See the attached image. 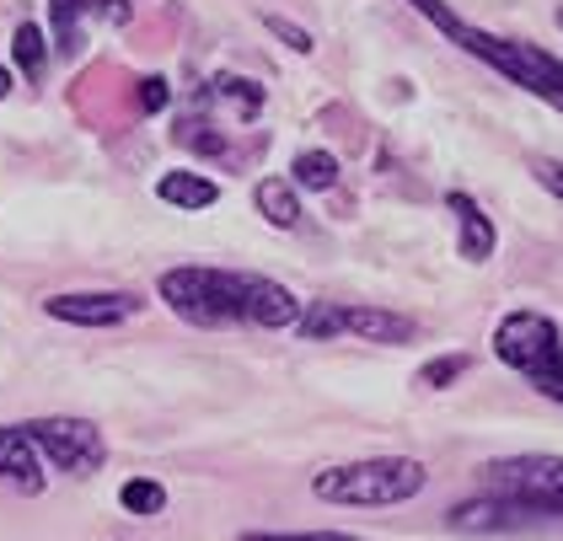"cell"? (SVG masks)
Returning a JSON list of instances; mask_svg holds the SVG:
<instances>
[{
	"instance_id": "24",
	"label": "cell",
	"mask_w": 563,
	"mask_h": 541,
	"mask_svg": "<svg viewBox=\"0 0 563 541\" xmlns=\"http://www.w3.org/2000/svg\"><path fill=\"white\" fill-rule=\"evenodd\" d=\"M167 97H173V86L162 81V76H145V81H140V113H162Z\"/></svg>"
},
{
	"instance_id": "16",
	"label": "cell",
	"mask_w": 563,
	"mask_h": 541,
	"mask_svg": "<svg viewBox=\"0 0 563 541\" xmlns=\"http://www.w3.org/2000/svg\"><path fill=\"white\" fill-rule=\"evenodd\" d=\"M290 172H296V188L328 194V188L339 183V156H333V151H301V156L290 162Z\"/></svg>"
},
{
	"instance_id": "3",
	"label": "cell",
	"mask_w": 563,
	"mask_h": 541,
	"mask_svg": "<svg viewBox=\"0 0 563 541\" xmlns=\"http://www.w3.org/2000/svg\"><path fill=\"white\" fill-rule=\"evenodd\" d=\"M494 354L520 371L548 402L563 408V333L553 317L542 311H510L499 328H494Z\"/></svg>"
},
{
	"instance_id": "6",
	"label": "cell",
	"mask_w": 563,
	"mask_h": 541,
	"mask_svg": "<svg viewBox=\"0 0 563 541\" xmlns=\"http://www.w3.org/2000/svg\"><path fill=\"white\" fill-rule=\"evenodd\" d=\"M22 434H27V445L38 451L44 466L70 472V477H91L108 461V440L87 418H33V423H22Z\"/></svg>"
},
{
	"instance_id": "5",
	"label": "cell",
	"mask_w": 563,
	"mask_h": 541,
	"mask_svg": "<svg viewBox=\"0 0 563 541\" xmlns=\"http://www.w3.org/2000/svg\"><path fill=\"white\" fill-rule=\"evenodd\" d=\"M483 483L488 494L499 499H516L537 515H563V456H499L483 466Z\"/></svg>"
},
{
	"instance_id": "23",
	"label": "cell",
	"mask_w": 563,
	"mask_h": 541,
	"mask_svg": "<svg viewBox=\"0 0 563 541\" xmlns=\"http://www.w3.org/2000/svg\"><path fill=\"white\" fill-rule=\"evenodd\" d=\"M263 22H268V33H274V38H285L296 54H311V33H306V27L285 22V16H263Z\"/></svg>"
},
{
	"instance_id": "13",
	"label": "cell",
	"mask_w": 563,
	"mask_h": 541,
	"mask_svg": "<svg viewBox=\"0 0 563 541\" xmlns=\"http://www.w3.org/2000/svg\"><path fill=\"white\" fill-rule=\"evenodd\" d=\"M253 205H258L263 220L279 225V231H290V225L301 220V194H296L285 177H263L258 188H253Z\"/></svg>"
},
{
	"instance_id": "7",
	"label": "cell",
	"mask_w": 563,
	"mask_h": 541,
	"mask_svg": "<svg viewBox=\"0 0 563 541\" xmlns=\"http://www.w3.org/2000/svg\"><path fill=\"white\" fill-rule=\"evenodd\" d=\"M140 295L130 290H76V295H48L44 311L54 322H70V328H119L140 317Z\"/></svg>"
},
{
	"instance_id": "25",
	"label": "cell",
	"mask_w": 563,
	"mask_h": 541,
	"mask_svg": "<svg viewBox=\"0 0 563 541\" xmlns=\"http://www.w3.org/2000/svg\"><path fill=\"white\" fill-rule=\"evenodd\" d=\"M5 91H11V70L0 65V97H5Z\"/></svg>"
},
{
	"instance_id": "19",
	"label": "cell",
	"mask_w": 563,
	"mask_h": 541,
	"mask_svg": "<svg viewBox=\"0 0 563 541\" xmlns=\"http://www.w3.org/2000/svg\"><path fill=\"white\" fill-rule=\"evenodd\" d=\"M467 371H473V360H467V354H445V360H430V365H419V375H413V380H419L424 391H440V386L462 380Z\"/></svg>"
},
{
	"instance_id": "10",
	"label": "cell",
	"mask_w": 563,
	"mask_h": 541,
	"mask_svg": "<svg viewBox=\"0 0 563 541\" xmlns=\"http://www.w3.org/2000/svg\"><path fill=\"white\" fill-rule=\"evenodd\" d=\"M445 209H451V214H456V225H462V242H456V247H462V257H467V263H488V257H494V247H499L494 220H488V214H483L467 194H451V199H445Z\"/></svg>"
},
{
	"instance_id": "14",
	"label": "cell",
	"mask_w": 563,
	"mask_h": 541,
	"mask_svg": "<svg viewBox=\"0 0 563 541\" xmlns=\"http://www.w3.org/2000/svg\"><path fill=\"white\" fill-rule=\"evenodd\" d=\"M210 97H216V102H231L242 124H253L263 113V86L247 81V76H216V81H210Z\"/></svg>"
},
{
	"instance_id": "1",
	"label": "cell",
	"mask_w": 563,
	"mask_h": 541,
	"mask_svg": "<svg viewBox=\"0 0 563 541\" xmlns=\"http://www.w3.org/2000/svg\"><path fill=\"white\" fill-rule=\"evenodd\" d=\"M162 300L173 306L183 322L194 328H296L301 317V300L285 290L279 279L268 274H236V268H210V263H183L167 268L156 279Z\"/></svg>"
},
{
	"instance_id": "2",
	"label": "cell",
	"mask_w": 563,
	"mask_h": 541,
	"mask_svg": "<svg viewBox=\"0 0 563 541\" xmlns=\"http://www.w3.org/2000/svg\"><path fill=\"white\" fill-rule=\"evenodd\" d=\"M430 472L413 456H365V461H339L322 466L311 477V494L328 504H349V509H387V504H408L424 494Z\"/></svg>"
},
{
	"instance_id": "17",
	"label": "cell",
	"mask_w": 563,
	"mask_h": 541,
	"mask_svg": "<svg viewBox=\"0 0 563 541\" xmlns=\"http://www.w3.org/2000/svg\"><path fill=\"white\" fill-rule=\"evenodd\" d=\"M119 504H124L130 515H162V509H167V488H162L156 477H130V483L119 488Z\"/></svg>"
},
{
	"instance_id": "12",
	"label": "cell",
	"mask_w": 563,
	"mask_h": 541,
	"mask_svg": "<svg viewBox=\"0 0 563 541\" xmlns=\"http://www.w3.org/2000/svg\"><path fill=\"white\" fill-rule=\"evenodd\" d=\"M156 199L173 209H210L220 199V188L210 177H199V172H167V177L156 183Z\"/></svg>"
},
{
	"instance_id": "18",
	"label": "cell",
	"mask_w": 563,
	"mask_h": 541,
	"mask_svg": "<svg viewBox=\"0 0 563 541\" xmlns=\"http://www.w3.org/2000/svg\"><path fill=\"white\" fill-rule=\"evenodd\" d=\"M81 11H87V0H54V38L65 54L81 48Z\"/></svg>"
},
{
	"instance_id": "4",
	"label": "cell",
	"mask_w": 563,
	"mask_h": 541,
	"mask_svg": "<svg viewBox=\"0 0 563 541\" xmlns=\"http://www.w3.org/2000/svg\"><path fill=\"white\" fill-rule=\"evenodd\" d=\"M296 333L306 343H322V338H333V333H354V338H365V343H408V338L419 333V322L402 317V311H387V306L311 300V306H301V317H296Z\"/></svg>"
},
{
	"instance_id": "21",
	"label": "cell",
	"mask_w": 563,
	"mask_h": 541,
	"mask_svg": "<svg viewBox=\"0 0 563 541\" xmlns=\"http://www.w3.org/2000/svg\"><path fill=\"white\" fill-rule=\"evenodd\" d=\"M236 541H360L354 531H242Z\"/></svg>"
},
{
	"instance_id": "22",
	"label": "cell",
	"mask_w": 563,
	"mask_h": 541,
	"mask_svg": "<svg viewBox=\"0 0 563 541\" xmlns=\"http://www.w3.org/2000/svg\"><path fill=\"white\" fill-rule=\"evenodd\" d=\"M531 177H537V183H542V188H548V194L563 205V162H553V156H537V162H531Z\"/></svg>"
},
{
	"instance_id": "9",
	"label": "cell",
	"mask_w": 563,
	"mask_h": 541,
	"mask_svg": "<svg viewBox=\"0 0 563 541\" xmlns=\"http://www.w3.org/2000/svg\"><path fill=\"white\" fill-rule=\"evenodd\" d=\"M0 477H11L22 494H38L44 488V461L27 445L22 423H0Z\"/></svg>"
},
{
	"instance_id": "20",
	"label": "cell",
	"mask_w": 563,
	"mask_h": 541,
	"mask_svg": "<svg viewBox=\"0 0 563 541\" xmlns=\"http://www.w3.org/2000/svg\"><path fill=\"white\" fill-rule=\"evenodd\" d=\"M177 140H183L188 151H199V156H225V134H220V129H210V124H199V119L177 129Z\"/></svg>"
},
{
	"instance_id": "11",
	"label": "cell",
	"mask_w": 563,
	"mask_h": 541,
	"mask_svg": "<svg viewBox=\"0 0 563 541\" xmlns=\"http://www.w3.org/2000/svg\"><path fill=\"white\" fill-rule=\"evenodd\" d=\"M531 97H542L548 108H559L563 113V59L553 54H542L537 43H520V81Z\"/></svg>"
},
{
	"instance_id": "15",
	"label": "cell",
	"mask_w": 563,
	"mask_h": 541,
	"mask_svg": "<svg viewBox=\"0 0 563 541\" xmlns=\"http://www.w3.org/2000/svg\"><path fill=\"white\" fill-rule=\"evenodd\" d=\"M11 59H16V70L27 76V81H38L48 65V43H44V27L38 22H22L16 33H11Z\"/></svg>"
},
{
	"instance_id": "8",
	"label": "cell",
	"mask_w": 563,
	"mask_h": 541,
	"mask_svg": "<svg viewBox=\"0 0 563 541\" xmlns=\"http://www.w3.org/2000/svg\"><path fill=\"white\" fill-rule=\"evenodd\" d=\"M537 520V509H526L516 499H499V494H483V499H462L451 509V526L456 531H483V537H494V531H520V526H531Z\"/></svg>"
}]
</instances>
